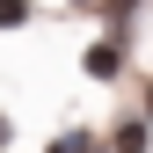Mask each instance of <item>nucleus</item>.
Masks as SVG:
<instances>
[{"mask_svg": "<svg viewBox=\"0 0 153 153\" xmlns=\"http://www.w3.org/2000/svg\"><path fill=\"white\" fill-rule=\"evenodd\" d=\"M88 73H95V80H117V44H95L88 51Z\"/></svg>", "mask_w": 153, "mask_h": 153, "instance_id": "1", "label": "nucleus"}, {"mask_svg": "<svg viewBox=\"0 0 153 153\" xmlns=\"http://www.w3.org/2000/svg\"><path fill=\"white\" fill-rule=\"evenodd\" d=\"M117 153H146V124H139V117H131V124L117 131Z\"/></svg>", "mask_w": 153, "mask_h": 153, "instance_id": "2", "label": "nucleus"}, {"mask_svg": "<svg viewBox=\"0 0 153 153\" xmlns=\"http://www.w3.org/2000/svg\"><path fill=\"white\" fill-rule=\"evenodd\" d=\"M29 22V0H0V29H22Z\"/></svg>", "mask_w": 153, "mask_h": 153, "instance_id": "3", "label": "nucleus"}]
</instances>
